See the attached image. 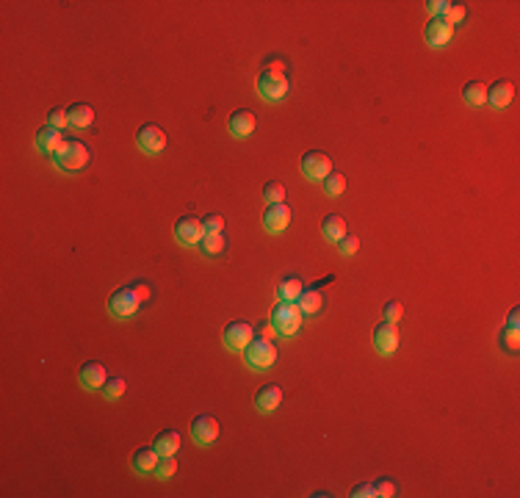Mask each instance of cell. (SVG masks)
Returning <instances> with one entry per match:
<instances>
[{"instance_id": "cell-1", "label": "cell", "mask_w": 520, "mask_h": 498, "mask_svg": "<svg viewBox=\"0 0 520 498\" xmlns=\"http://www.w3.org/2000/svg\"><path fill=\"white\" fill-rule=\"evenodd\" d=\"M258 92H260V97L268 100V103H279V100H285L288 92H291V78H288L285 67L277 64L274 58H268V61L263 64V69L258 72Z\"/></svg>"}, {"instance_id": "cell-2", "label": "cell", "mask_w": 520, "mask_h": 498, "mask_svg": "<svg viewBox=\"0 0 520 498\" xmlns=\"http://www.w3.org/2000/svg\"><path fill=\"white\" fill-rule=\"evenodd\" d=\"M89 161H92V153L78 139H64V144L53 153V164L64 172H80L89 166Z\"/></svg>"}, {"instance_id": "cell-3", "label": "cell", "mask_w": 520, "mask_h": 498, "mask_svg": "<svg viewBox=\"0 0 520 498\" xmlns=\"http://www.w3.org/2000/svg\"><path fill=\"white\" fill-rule=\"evenodd\" d=\"M302 318H304V313L299 310L296 302H277L271 310V329L277 335H293V332H299Z\"/></svg>"}, {"instance_id": "cell-4", "label": "cell", "mask_w": 520, "mask_h": 498, "mask_svg": "<svg viewBox=\"0 0 520 498\" xmlns=\"http://www.w3.org/2000/svg\"><path fill=\"white\" fill-rule=\"evenodd\" d=\"M244 360H247V366L255 368V371L271 368L274 360H277V346H274V341L266 338V335L252 338V341L247 343V349H244Z\"/></svg>"}, {"instance_id": "cell-5", "label": "cell", "mask_w": 520, "mask_h": 498, "mask_svg": "<svg viewBox=\"0 0 520 498\" xmlns=\"http://www.w3.org/2000/svg\"><path fill=\"white\" fill-rule=\"evenodd\" d=\"M139 307H141V296L136 293L133 285H122L108 296V313L114 318H130V316H136Z\"/></svg>"}, {"instance_id": "cell-6", "label": "cell", "mask_w": 520, "mask_h": 498, "mask_svg": "<svg viewBox=\"0 0 520 498\" xmlns=\"http://www.w3.org/2000/svg\"><path fill=\"white\" fill-rule=\"evenodd\" d=\"M299 169L307 180H324L329 172H332V158L327 153H318V150H310L299 158Z\"/></svg>"}, {"instance_id": "cell-7", "label": "cell", "mask_w": 520, "mask_h": 498, "mask_svg": "<svg viewBox=\"0 0 520 498\" xmlns=\"http://www.w3.org/2000/svg\"><path fill=\"white\" fill-rule=\"evenodd\" d=\"M202 236H205L202 219H197L194 214H186V216H180V219L175 222V239H177L180 244H186V247H200Z\"/></svg>"}, {"instance_id": "cell-8", "label": "cell", "mask_w": 520, "mask_h": 498, "mask_svg": "<svg viewBox=\"0 0 520 498\" xmlns=\"http://www.w3.org/2000/svg\"><path fill=\"white\" fill-rule=\"evenodd\" d=\"M252 338H255V327L250 321H244V318H236V321H230L225 327V346L230 352H244Z\"/></svg>"}, {"instance_id": "cell-9", "label": "cell", "mask_w": 520, "mask_h": 498, "mask_svg": "<svg viewBox=\"0 0 520 498\" xmlns=\"http://www.w3.org/2000/svg\"><path fill=\"white\" fill-rule=\"evenodd\" d=\"M136 144L141 147V153H147V155H158V153L166 147V133H164L158 125L147 122V125L139 128V133H136Z\"/></svg>"}, {"instance_id": "cell-10", "label": "cell", "mask_w": 520, "mask_h": 498, "mask_svg": "<svg viewBox=\"0 0 520 498\" xmlns=\"http://www.w3.org/2000/svg\"><path fill=\"white\" fill-rule=\"evenodd\" d=\"M399 338L401 335H399L396 321H382L374 327V349L379 354H393L399 349Z\"/></svg>"}, {"instance_id": "cell-11", "label": "cell", "mask_w": 520, "mask_h": 498, "mask_svg": "<svg viewBox=\"0 0 520 498\" xmlns=\"http://www.w3.org/2000/svg\"><path fill=\"white\" fill-rule=\"evenodd\" d=\"M219 432H222V427H219V421L214 415H194V421H191V438H194L197 446H211L219 438Z\"/></svg>"}, {"instance_id": "cell-12", "label": "cell", "mask_w": 520, "mask_h": 498, "mask_svg": "<svg viewBox=\"0 0 520 498\" xmlns=\"http://www.w3.org/2000/svg\"><path fill=\"white\" fill-rule=\"evenodd\" d=\"M78 379H80V385L86 390H100L105 385V379H108V371H105V366L100 360H89V363L80 366Z\"/></svg>"}, {"instance_id": "cell-13", "label": "cell", "mask_w": 520, "mask_h": 498, "mask_svg": "<svg viewBox=\"0 0 520 498\" xmlns=\"http://www.w3.org/2000/svg\"><path fill=\"white\" fill-rule=\"evenodd\" d=\"M291 225V208L285 203H274L263 211V227L268 233H282Z\"/></svg>"}, {"instance_id": "cell-14", "label": "cell", "mask_w": 520, "mask_h": 498, "mask_svg": "<svg viewBox=\"0 0 520 498\" xmlns=\"http://www.w3.org/2000/svg\"><path fill=\"white\" fill-rule=\"evenodd\" d=\"M515 100V83L512 80H507V78H501V80H496L493 86H487V105H493V108H507L510 103Z\"/></svg>"}, {"instance_id": "cell-15", "label": "cell", "mask_w": 520, "mask_h": 498, "mask_svg": "<svg viewBox=\"0 0 520 498\" xmlns=\"http://www.w3.org/2000/svg\"><path fill=\"white\" fill-rule=\"evenodd\" d=\"M255 125H258V119H255V114H252L250 108H239V111H233L230 119H227V128H230V133H233L236 139L252 136Z\"/></svg>"}, {"instance_id": "cell-16", "label": "cell", "mask_w": 520, "mask_h": 498, "mask_svg": "<svg viewBox=\"0 0 520 498\" xmlns=\"http://www.w3.org/2000/svg\"><path fill=\"white\" fill-rule=\"evenodd\" d=\"M454 36V25H449L443 17H432L426 25V42L429 47H446Z\"/></svg>"}, {"instance_id": "cell-17", "label": "cell", "mask_w": 520, "mask_h": 498, "mask_svg": "<svg viewBox=\"0 0 520 498\" xmlns=\"http://www.w3.org/2000/svg\"><path fill=\"white\" fill-rule=\"evenodd\" d=\"M64 133L58 130V128H53V125H44V128H39L36 130V150L39 153H44V155H53L61 144H64Z\"/></svg>"}, {"instance_id": "cell-18", "label": "cell", "mask_w": 520, "mask_h": 498, "mask_svg": "<svg viewBox=\"0 0 520 498\" xmlns=\"http://www.w3.org/2000/svg\"><path fill=\"white\" fill-rule=\"evenodd\" d=\"M158 460H161V454L155 452V446H141V449H136V452H133L130 465H133V471H136V474L147 476V474H153V471H155Z\"/></svg>"}, {"instance_id": "cell-19", "label": "cell", "mask_w": 520, "mask_h": 498, "mask_svg": "<svg viewBox=\"0 0 520 498\" xmlns=\"http://www.w3.org/2000/svg\"><path fill=\"white\" fill-rule=\"evenodd\" d=\"M282 404V388L279 385H263L255 393V410L258 413H274Z\"/></svg>"}, {"instance_id": "cell-20", "label": "cell", "mask_w": 520, "mask_h": 498, "mask_svg": "<svg viewBox=\"0 0 520 498\" xmlns=\"http://www.w3.org/2000/svg\"><path fill=\"white\" fill-rule=\"evenodd\" d=\"M180 432L177 429H164V432H158V438L153 440V446H155V452L161 454V457H175L177 454V449H180Z\"/></svg>"}, {"instance_id": "cell-21", "label": "cell", "mask_w": 520, "mask_h": 498, "mask_svg": "<svg viewBox=\"0 0 520 498\" xmlns=\"http://www.w3.org/2000/svg\"><path fill=\"white\" fill-rule=\"evenodd\" d=\"M67 117H69V125H72V128L83 130V128H92V122H94V108H92L89 103H72V105L67 108Z\"/></svg>"}, {"instance_id": "cell-22", "label": "cell", "mask_w": 520, "mask_h": 498, "mask_svg": "<svg viewBox=\"0 0 520 498\" xmlns=\"http://www.w3.org/2000/svg\"><path fill=\"white\" fill-rule=\"evenodd\" d=\"M296 304H299V310H302L304 316H313V313H318V310L324 307V296H321V288H315V285L304 288V291L299 293Z\"/></svg>"}, {"instance_id": "cell-23", "label": "cell", "mask_w": 520, "mask_h": 498, "mask_svg": "<svg viewBox=\"0 0 520 498\" xmlns=\"http://www.w3.org/2000/svg\"><path fill=\"white\" fill-rule=\"evenodd\" d=\"M349 230H346V222H343V216H338V214H329V216H324V222H321V236L327 239V241H332V244H338L343 236H346Z\"/></svg>"}, {"instance_id": "cell-24", "label": "cell", "mask_w": 520, "mask_h": 498, "mask_svg": "<svg viewBox=\"0 0 520 498\" xmlns=\"http://www.w3.org/2000/svg\"><path fill=\"white\" fill-rule=\"evenodd\" d=\"M302 291H304V282H302V277H296V274L282 277L279 285H277V296H279V302H296Z\"/></svg>"}, {"instance_id": "cell-25", "label": "cell", "mask_w": 520, "mask_h": 498, "mask_svg": "<svg viewBox=\"0 0 520 498\" xmlns=\"http://www.w3.org/2000/svg\"><path fill=\"white\" fill-rule=\"evenodd\" d=\"M462 100L468 103V105H485L487 103V86L482 83V80H468L465 83V89H462Z\"/></svg>"}, {"instance_id": "cell-26", "label": "cell", "mask_w": 520, "mask_h": 498, "mask_svg": "<svg viewBox=\"0 0 520 498\" xmlns=\"http://www.w3.org/2000/svg\"><path fill=\"white\" fill-rule=\"evenodd\" d=\"M200 249L208 257H219L227 249V239H225V233H205L202 241H200Z\"/></svg>"}, {"instance_id": "cell-27", "label": "cell", "mask_w": 520, "mask_h": 498, "mask_svg": "<svg viewBox=\"0 0 520 498\" xmlns=\"http://www.w3.org/2000/svg\"><path fill=\"white\" fill-rule=\"evenodd\" d=\"M125 388H128V382H125L122 377H108V379H105V385H103L100 390H103V396H105V399L116 402V399L125 393Z\"/></svg>"}, {"instance_id": "cell-28", "label": "cell", "mask_w": 520, "mask_h": 498, "mask_svg": "<svg viewBox=\"0 0 520 498\" xmlns=\"http://www.w3.org/2000/svg\"><path fill=\"white\" fill-rule=\"evenodd\" d=\"M321 186H324V191H327L329 197H338V194H343V189H346V178H343L340 172H329Z\"/></svg>"}, {"instance_id": "cell-29", "label": "cell", "mask_w": 520, "mask_h": 498, "mask_svg": "<svg viewBox=\"0 0 520 498\" xmlns=\"http://www.w3.org/2000/svg\"><path fill=\"white\" fill-rule=\"evenodd\" d=\"M263 200H266L268 205H274V203H285V186L277 183V180H268V183L263 186Z\"/></svg>"}, {"instance_id": "cell-30", "label": "cell", "mask_w": 520, "mask_h": 498, "mask_svg": "<svg viewBox=\"0 0 520 498\" xmlns=\"http://www.w3.org/2000/svg\"><path fill=\"white\" fill-rule=\"evenodd\" d=\"M518 346H520V329L504 327L501 329V349L510 352V354H518Z\"/></svg>"}, {"instance_id": "cell-31", "label": "cell", "mask_w": 520, "mask_h": 498, "mask_svg": "<svg viewBox=\"0 0 520 498\" xmlns=\"http://www.w3.org/2000/svg\"><path fill=\"white\" fill-rule=\"evenodd\" d=\"M465 17H468L465 3H451V6H449V11L443 14V19H446L449 25H454V28H457V25H462V22H465Z\"/></svg>"}, {"instance_id": "cell-32", "label": "cell", "mask_w": 520, "mask_h": 498, "mask_svg": "<svg viewBox=\"0 0 520 498\" xmlns=\"http://www.w3.org/2000/svg\"><path fill=\"white\" fill-rule=\"evenodd\" d=\"M175 471H177V460H175V457H161L153 474H155L158 479H169V476H175Z\"/></svg>"}, {"instance_id": "cell-33", "label": "cell", "mask_w": 520, "mask_h": 498, "mask_svg": "<svg viewBox=\"0 0 520 498\" xmlns=\"http://www.w3.org/2000/svg\"><path fill=\"white\" fill-rule=\"evenodd\" d=\"M357 249H360V239L354 236V233H346L340 241H338V252L343 255V257H352V255H357Z\"/></svg>"}, {"instance_id": "cell-34", "label": "cell", "mask_w": 520, "mask_h": 498, "mask_svg": "<svg viewBox=\"0 0 520 498\" xmlns=\"http://www.w3.org/2000/svg\"><path fill=\"white\" fill-rule=\"evenodd\" d=\"M202 227H205V233H225V216L208 214V216H202Z\"/></svg>"}, {"instance_id": "cell-35", "label": "cell", "mask_w": 520, "mask_h": 498, "mask_svg": "<svg viewBox=\"0 0 520 498\" xmlns=\"http://www.w3.org/2000/svg\"><path fill=\"white\" fill-rule=\"evenodd\" d=\"M47 125H53V128H58V130H64L67 125H69V117H67V108H50V114H47Z\"/></svg>"}, {"instance_id": "cell-36", "label": "cell", "mask_w": 520, "mask_h": 498, "mask_svg": "<svg viewBox=\"0 0 520 498\" xmlns=\"http://www.w3.org/2000/svg\"><path fill=\"white\" fill-rule=\"evenodd\" d=\"M382 316H385V321H399V318L404 316V307H401V302H396V299L385 302V310H382Z\"/></svg>"}, {"instance_id": "cell-37", "label": "cell", "mask_w": 520, "mask_h": 498, "mask_svg": "<svg viewBox=\"0 0 520 498\" xmlns=\"http://www.w3.org/2000/svg\"><path fill=\"white\" fill-rule=\"evenodd\" d=\"M374 488H376V496H382V498L399 496V488H396V482H390V479H376Z\"/></svg>"}, {"instance_id": "cell-38", "label": "cell", "mask_w": 520, "mask_h": 498, "mask_svg": "<svg viewBox=\"0 0 520 498\" xmlns=\"http://www.w3.org/2000/svg\"><path fill=\"white\" fill-rule=\"evenodd\" d=\"M352 496L354 498H376V488H374V482H360V485L352 488Z\"/></svg>"}, {"instance_id": "cell-39", "label": "cell", "mask_w": 520, "mask_h": 498, "mask_svg": "<svg viewBox=\"0 0 520 498\" xmlns=\"http://www.w3.org/2000/svg\"><path fill=\"white\" fill-rule=\"evenodd\" d=\"M449 6H451L449 0H429V3H426V8L432 11V17H443V14L449 11Z\"/></svg>"}, {"instance_id": "cell-40", "label": "cell", "mask_w": 520, "mask_h": 498, "mask_svg": "<svg viewBox=\"0 0 520 498\" xmlns=\"http://www.w3.org/2000/svg\"><path fill=\"white\" fill-rule=\"evenodd\" d=\"M130 285H133V288H136V293H139V296H141V302H144V299H150V296H153V285H150V282H144V280H136V282H130Z\"/></svg>"}, {"instance_id": "cell-41", "label": "cell", "mask_w": 520, "mask_h": 498, "mask_svg": "<svg viewBox=\"0 0 520 498\" xmlns=\"http://www.w3.org/2000/svg\"><path fill=\"white\" fill-rule=\"evenodd\" d=\"M507 327H512V329H520V310H518V307H512V310H510Z\"/></svg>"}]
</instances>
